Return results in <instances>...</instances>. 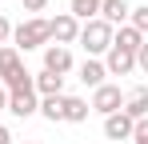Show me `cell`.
<instances>
[{
	"instance_id": "1",
	"label": "cell",
	"mask_w": 148,
	"mask_h": 144,
	"mask_svg": "<svg viewBox=\"0 0 148 144\" xmlns=\"http://www.w3.org/2000/svg\"><path fill=\"white\" fill-rule=\"evenodd\" d=\"M52 36H48V20L44 16H28L12 28V48L24 56V52H36V48H48Z\"/></svg>"
},
{
	"instance_id": "2",
	"label": "cell",
	"mask_w": 148,
	"mask_h": 144,
	"mask_svg": "<svg viewBox=\"0 0 148 144\" xmlns=\"http://www.w3.org/2000/svg\"><path fill=\"white\" fill-rule=\"evenodd\" d=\"M112 36H116V28H112V24H104V20L96 16V20L80 24V36H76V44L84 48V52H88L92 60H100V56H104V52L112 48Z\"/></svg>"
},
{
	"instance_id": "3",
	"label": "cell",
	"mask_w": 148,
	"mask_h": 144,
	"mask_svg": "<svg viewBox=\"0 0 148 144\" xmlns=\"http://www.w3.org/2000/svg\"><path fill=\"white\" fill-rule=\"evenodd\" d=\"M88 108H92V112H100V116L120 112V108H124V92H120V84H100L96 92H92V100H88Z\"/></svg>"
},
{
	"instance_id": "4",
	"label": "cell",
	"mask_w": 148,
	"mask_h": 144,
	"mask_svg": "<svg viewBox=\"0 0 148 144\" xmlns=\"http://www.w3.org/2000/svg\"><path fill=\"white\" fill-rule=\"evenodd\" d=\"M48 36H52L60 48L76 44V36H80V20H76L72 12H56V16L48 20Z\"/></svg>"
},
{
	"instance_id": "5",
	"label": "cell",
	"mask_w": 148,
	"mask_h": 144,
	"mask_svg": "<svg viewBox=\"0 0 148 144\" xmlns=\"http://www.w3.org/2000/svg\"><path fill=\"white\" fill-rule=\"evenodd\" d=\"M36 108H40V96H36V88H16V92H8V112L12 116H36Z\"/></svg>"
},
{
	"instance_id": "6",
	"label": "cell",
	"mask_w": 148,
	"mask_h": 144,
	"mask_svg": "<svg viewBox=\"0 0 148 144\" xmlns=\"http://www.w3.org/2000/svg\"><path fill=\"white\" fill-rule=\"evenodd\" d=\"M104 72L108 76H128V72H136V52H124V48H108L104 52Z\"/></svg>"
},
{
	"instance_id": "7",
	"label": "cell",
	"mask_w": 148,
	"mask_h": 144,
	"mask_svg": "<svg viewBox=\"0 0 148 144\" xmlns=\"http://www.w3.org/2000/svg\"><path fill=\"white\" fill-rule=\"evenodd\" d=\"M44 72H52V76H68V72H72V48L48 44V48H44Z\"/></svg>"
},
{
	"instance_id": "8",
	"label": "cell",
	"mask_w": 148,
	"mask_h": 144,
	"mask_svg": "<svg viewBox=\"0 0 148 144\" xmlns=\"http://www.w3.org/2000/svg\"><path fill=\"white\" fill-rule=\"evenodd\" d=\"M128 120H144L148 116V88L144 84H136L132 92H124V108H120Z\"/></svg>"
},
{
	"instance_id": "9",
	"label": "cell",
	"mask_w": 148,
	"mask_h": 144,
	"mask_svg": "<svg viewBox=\"0 0 148 144\" xmlns=\"http://www.w3.org/2000/svg\"><path fill=\"white\" fill-rule=\"evenodd\" d=\"M132 132H136V120H128L124 112L104 116V136L108 140H132Z\"/></svg>"
},
{
	"instance_id": "10",
	"label": "cell",
	"mask_w": 148,
	"mask_h": 144,
	"mask_svg": "<svg viewBox=\"0 0 148 144\" xmlns=\"http://www.w3.org/2000/svg\"><path fill=\"white\" fill-rule=\"evenodd\" d=\"M128 12H132V4H128V0H100V20L112 24V28L128 24Z\"/></svg>"
},
{
	"instance_id": "11",
	"label": "cell",
	"mask_w": 148,
	"mask_h": 144,
	"mask_svg": "<svg viewBox=\"0 0 148 144\" xmlns=\"http://www.w3.org/2000/svg\"><path fill=\"white\" fill-rule=\"evenodd\" d=\"M76 76H80V80H84V84H88L92 92H96L100 84H108V72H104V60H92V56H88V60H84V64L76 68Z\"/></svg>"
},
{
	"instance_id": "12",
	"label": "cell",
	"mask_w": 148,
	"mask_h": 144,
	"mask_svg": "<svg viewBox=\"0 0 148 144\" xmlns=\"http://www.w3.org/2000/svg\"><path fill=\"white\" fill-rule=\"evenodd\" d=\"M32 88H36V96H64V76H52L40 68L32 76Z\"/></svg>"
},
{
	"instance_id": "13",
	"label": "cell",
	"mask_w": 148,
	"mask_h": 144,
	"mask_svg": "<svg viewBox=\"0 0 148 144\" xmlns=\"http://www.w3.org/2000/svg\"><path fill=\"white\" fill-rule=\"evenodd\" d=\"M20 68H24V56H20L12 44H4V48H0V84H4V80H12Z\"/></svg>"
},
{
	"instance_id": "14",
	"label": "cell",
	"mask_w": 148,
	"mask_h": 144,
	"mask_svg": "<svg viewBox=\"0 0 148 144\" xmlns=\"http://www.w3.org/2000/svg\"><path fill=\"white\" fill-rule=\"evenodd\" d=\"M144 40H148V36H140L132 24H120V28H116V36H112V44L124 48V52H140V44H144Z\"/></svg>"
},
{
	"instance_id": "15",
	"label": "cell",
	"mask_w": 148,
	"mask_h": 144,
	"mask_svg": "<svg viewBox=\"0 0 148 144\" xmlns=\"http://www.w3.org/2000/svg\"><path fill=\"white\" fill-rule=\"evenodd\" d=\"M88 112H92V108H88L84 96H64V120H68V124H84Z\"/></svg>"
},
{
	"instance_id": "16",
	"label": "cell",
	"mask_w": 148,
	"mask_h": 144,
	"mask_svg": "<svg viewBox=\"0 0 148 144\" xmlns=\"http://www.w3.org/2000/svg\"><path fill=\"white\" fill-rule=\"evenodd\" d=\"M68 12H72L80 24H88V20H96V16H100V0H72Z\"/></svg>"
},
{
	"instance_id": "17",
	"label": "cell",
	"mask_w": 148,
	"mask_h": 144,
	"mask_svg": "<svg viewBox=\"0 0 148 144\" xmlns=\"http://www.w3.org/2000/svg\"><path fill=\"white\" fill-rule=\"evenodd\" d=\"M44 120H64V96H40V108H36Z\"/></svg>"
},
{
	"instance_id": "18",
	"label": "cell",
	"mask_w": 148,
	"mask_h": 144,
	"mask_svg": "<svg viewBox=\"0 0 148 144\" xmlns=\"http://www.w3.org/2000/svg\"><path fill=\"white\" fill-rule=\"evenodd\" d=\"M128 24H132L140 36H148V4H136V8L128 12Z\"/></svg>"
},
{
	"instance_id": "19",
	"label": "cell",
	"mask_w": 148,
	"mask_h": 144,
	"mask_svg": "<svg viewBox=\"0 0 148 144\" xmlns=\"http://www.w3.org/2000/svg\"><path fill=\"white\" fill-rule=\"evenodd\" d=\"M4 44H12V20L0 12V48H4Z\"/></svg>"
},
{
	"instance_id": "20",
	"label": "cell",
	"mask_w": 148,
	"mask_h": 144,
	"mask_svg": "<svg viewBox=\"0 0 148 144\" xmlns=\"http://www.w3.org/2000/svg\"><path fill=\"white\" fill-rule=\"evenodd\" d=\"M132 144H148V116L136 120V132H132Z\"/></svg>"
},
{
	"instance_id": "21",
	"label": "cell",
	"mask_w": 148,
	"mask_h": 144,
	"mask_svg": "<svg viewBox=\"0 0 148 144\" xmlns=\"http://www.w3.org/2000/svg\"><path fill=\"white\" fill-rule=\"evenodd\" d=\"M136 68H140V72H148V40L140 44V52H136Z\"/></svg>"
},
{
	"instance_id": "22",
	"label": "cell",
	"mask_w": 148,
	"mask_h": 144,
	"mask_svg": "<svg viewBox=\"0 0 148 144\" xmlns=\"http://www.w3.org/2000/svg\"><path fill=\"white\" fill-rule=\"evenodd\" d=\"M48 0H24V12H44Z\"/></svg>"
},
{
	"instance_id": "23",
	"label": "cell",
	"mask_w": 148,
	"mask_h": 144,
	"mask_svg": "<svg viewBox=\"0 0 148 144\" xmlns=\"http://www.w3.org/2000/svg\"><path fill=\"white\" fill-rule=\"evenodd\" d=\"M0 112H8V88L0 84Z\"/></svg>"
},
{
	"instance_id": "24",
	"label": "cell",
	"mask_w": 148,
	"mask_h": 144,
	"mask_svg": "<svg viewBox=\"0 0 148 144\" xmlns=\"http://www.w3.org/2000/svg\"><path fill=\"white\" fill-rule=\"evenodd\" d=\"M0 144H12V132H8L4 124H0Z\"/></svg>"
},
{
	"instance_id": "25",
	"label": "cell",
	"mask_w": 148,
	"mask_h": 144,
	"mask_svg": "<svg viewBox=\"0 0 148 144\" xmlns=\"http://www.w3.org/2000/svg\"><path fill=\"white\" fill-rule=\"evenodd\" d=\"M20 144H32V140H20Z\"/></svg>"
}]
</instances>
